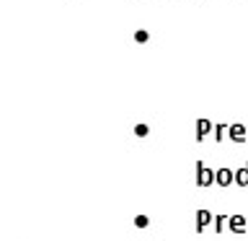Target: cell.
I'll list each match as a JSON object with an SVG mask.
<instances>
[{"label":"cell","instance_id":"obj_4","mask_svg":"<svg viewBox=\"0 0 248 241\" xmlns=\"http://www.w3.org/2000/svg\"><path fill=\"white\" fill-rule=\"evenodd\" d=\"M204 223H209V213H207V210H199V225H197V228L202 231V228H204Z\"/></svg>","mask_w":248,"mask_h":241},{"label":"cell","instance_id":"obj_5","mask_svg":"<svg viewBox=\"0 0 248 241\" xmlns=\"http://www.w3.org/2000/svg\"><path fill=\"white\" fill-rule=\"evenodd\" d=\"M137 135H147V124H137Z\"/></svg>","mask_w":248,"mask_h":241},{"label":"cell","instance_id":"obj_3","mask_svg":"<svg viewBox=\"0 0 248 241\" xmlns=\"http://www.w3.org/2000/svg\"><path fill=\"white\" fill-rule=\"evenodd\" d=\"M230 135H232V138H235V140H243V138H248V135H246V132H243V127H240V124H235V127H232V130H230Z\"/></svg>","mask_w":248,"mask_h":241},{"label":"cell","instance_id":"obj_1","mask_svg":"<svg viewBox=\"0 0 248 241\" xmlns=\"http://www.w3.org/2000/svg\"><path fill=\"white\" fill-rule=\"evenodd\" d=\"M197 169H199V184H209V182H212V171H209V169H204V163H197Z\"/></svg>","mask_w":248,"mask_h":241},{"label":"cell","instance_id":"obj_2","mask_svg":"<svg viewBox=\"0 0 248 241\" xmlns=\"http://www.w3.org/2000/svg\"><path fill=\"white\" fill-rule=\"evenodd\" d=\"M217 182H220V184L232 182V171L230 169H220V171H217Z\"/></svg>","mask_w":248,"mask_h":241}]
</instances>
